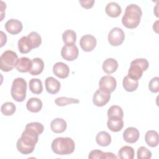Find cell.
I'll return each instance as SVG.
<instances>
[{"mask_svg":"<svg viewBox=\"0 0 159 159\" xmlns=\"http://www.w3.org/2000/svg\"><path fill=\"white\" fill-rule=\"evenodd\" d=\"M66 122L62 118H55L50 123L51 130L57 134L63 133L66 130Z\"/></svg>","mask_w":159,"mask_h":159,"instance_id":"17","label":"cell"},{"mask_svg":"<svg viewBox=\"0 0 159 159\" xmlns=\"http://www.w3.org/2000/svg\"><path fill=\"white\" fill-rule=\"evenodd\" d=\"M5 29L10 34L17 35L22 31L23 25L20 20L15 19H11L6 22Z\"/></svg>","mask_w":159,"mask_h":159,"instance_id":"12","label":"cell"},{"mask_svg":"<svg viewBox=\"0 0 159 159\" xmlns=\"http://www.w3.org/2000/svg\"><path fill=\"white\" fill-rule=\"evenodd\" d=\"M148 61L145 58H137L131 61L128 71V76L139 80L142 76L143 72L148 68Z\"/></svg>","mask_w":159,"mask_h":159,"instance_id":"5","label":"cell"},{"mask_svg":"<svg viewBox=\"0 0 159 159\" xmlns=\"http://www.w3.org/2000/svg\"><path fill=\"white\" fill-rule=\"evenodd\" d=\"M158 134L153 130H148L145 135V140L150 147H155L158 145Z\"/></svg>","mask_w":159,"mask_h":159,"instance_id":"23","label":"cell"},{"mask_svg":"<svg viewBox=\"0 0 159 159\" xmlns=\"http://www.w3.org/2000/svg\"><path fill=\"white\" fill-rule=\"evenodd\" d=\"M96 143L101 147H107L111 142V137L106 131H101L96 136Z\"/></svg>","mask_w":159,"mask_h":159,"instance_id":"24","label":"cell"},{"mask_svg":"<svg viewBox=\"0 0 159 159\" xmlns=\"http://www.w3.org/2000/svg\"><path fill=\"white\" fill-rule=\"evenodd\" d=\"M117 82L115 79L112 76L106 75L101 78L99 81V88L106 91L107 92L111 93L116 88Z\"/></svg>","mask_w":159,"mask_h":159,"instance_id":"10","label":"cell"},{"mask_svg":"<svg viewBox=\"0 0 159 159\" xmlns=\"http://www.w3.org/2000/svg\"><path fill=\"white\" fill-rule=\"evenodd\" d=\"M107 117H119L120 118H123L124 117V112L122 109L117 105H113L111 106L107 112Z\"/></svg>","mask_w":159,"mask_h":159,"instance_id":"33","label":"cell"},{"mask_svg":"<svg viewBox=\"0 0 159 159\" xmlns=\"http://www.w3.org/2000/svg\"><path fill=\"white\" fill-rule=\"evenodd\" d=\"M142 16L141 8L135 4H130L125 7L122 23L127 29H135L139 25Z\"/></svg>","mask_w":159,"mask_h":159,"instance_id":"2","label":"cell"},{"mask_svg":"<svg viewBox=\"0 0 159 159\" xmlns=\"http://www.w3.org/2000/svg\"><path fill=\"white\" fill-rule=\"evenodd\" d=\"M29 85L30 91L34 94H39L43 91L42 82L39 78H32L29 81Z\"/></svg>","mask_w":159,"mask_h":159,"instance_id":"28","label":"cell"},{"mask_svg":"<svg viewBox=\"0 0 159 159\" xmlns=\"http://www.w3.org/2000/svg\"><path fill=\"white\" fill-rule=\"evenodd\" d=\"M62 39L65 45L75 43L76 40V34L73 30H66L62 34Z\"/></svg>","mask_w":159,"mask_h":159,"instance_id":"29","label":"cell"},{"mask_svg":"<svg viewBox=\"0 0 159 159\" xmlns=\"http://www.w3.org/2000/svg\"><path fill=\"white\" fill-rule=\"evenodd\" d=\"M139 130L134 127H127L123 132V139L125 142L129 143H135L139 139Z\"/></svg>","mask_w":159,"mask_h":159,"instance_id":"13","label":"cell"},{"mask_svg":"<svg viewBox=\"0 0 159 159\" xmlns=\"http://www.w3.org/2000/svg\"><path fill=\"white\" fill-rule=\"evenodd\" d=\"M96 39L91 34H86L81 37L80 40V45L81 49L84 52H91L96 46Z\"/></svg>","mask_w":159,"mask_h":159,"instance_id":"11","label":"cell"},{"mask_svg":"<svg viewBox=\"0 0 159 159\" xmlns=\"http://www.w3.org/2000/svg\"><path fill=\"white\" fill-rule=\"evenodd\" d=\"M122 85L126 91L132 92L137 89L139 82L137 80H134L127 75L123 79Z\"/></svg>","mask_w":159,"mask_h":159,"instance_id":"25","label":"cell"},{"mask_svg":"<svg viewBox=\"0 0 159 159\" xmlns=\"http://www.w3.org/2000/svg\"><path fill=\"white\" fill-rule=\"evenodd\" d=\"M106 13L111 17H117L122 12L121 7L116 2H109L105 7Z\"/></svg>","mask_w":159,"mask_h":159,"instance_id":"18","label":"cell"},{"mask_svg":"<svg viewBox=\"0 0 159 159\" xmlns=\"http://www.w3.org/2000/svg\"><path fill=\"white\" fill-rule=\"evenodd\" d=\"M45 84L47 91L52 94H55L58 93L61 87L60 81L52 76L46 78Z\"/></svg>","mask_w":159,"mask_h":159,"instance_id":"15","label":"cell"},{"mask_svg":"<svg viewBox=\"0 0 159 159\" xmlns=\"http://www.w3.org/2000/svg\"><path fill=\"white\" fill-rule=\"evenodd\" d=\"M44 68V63L40 58H34L32 60V67L29 73L32 75H40Z\"/></svg>","mask_w":159,"mask_h":159,"instance_id":"21","label":"cell"},{"mask_svg":"<svg viewBox=\"0 0 159 159\" xmlns=\"http://www.w3.org/2000/svg\"><path fill=\"white\" fill-rule=\"evenodd\" d=\"M17 47L19 52L21 53H27L32 50L28 42L27 36H23L19 39L17 42Z\"/></svg>","mask_w":159,"mask_h":159,"instance_id":"30","label":"cell"},{"mask_svg":"<svg viewBox=\"0 0 159 159\" xmlns=\"http://www.w3.org/2000/svg\"><path fill=\"white\" fill-rule=\"evenodd\" d=\"M138 159H149L152 157V152L145 147L142 146L138 148L137 150Z\"/></svg>","mask_w":159,"mask_h":159,"instance_id":"34","label":"cell"},{"mask_svg":"<svg viewBox=\"0 0 159 159\" xmlns=\"http://www.w3.org/2000/svg\"><path fill=\"white\" fill-rule=\"evenodd\" d=\"M51 148L55 154L70 155L74 152L75 144L73 140L70 137H57L52 141Z\"/></svg>","mask_w":159,"mask_h":159,"instance_id":"3","label":"cell"},{"mask_svg":"<svg viewBox=\"0 0 159 159\" xmlns=\"http://www.w3.org/2000/svg\"><path fill=\"white\" fill-rule=\"evenodd\" d=\"M102 68L106 73L111 74L117 70L118 68V63L114 58H108L104 61Z\"/></svg>","mask_w":159,"mask_h":159,"instance_id":"20","label":"cell"},{"mask_svg":"<svg viewBox=\"0 0 159 159\" xmlns=\"http://www.w3.org/2000/svg\"><path fill=\"white\" fill-rule=\"evenodd\" d=\"M79 2L80 3L81 6L83 8H84V9H90L93 6V5L95 2V1H94V0L79 1Z\"/></svg>","mask_w":159,"mask_h":159,"instance_id":"37","label":"cell"},{"mask_svg":"<svg viewBox=\"0 0 159 159\" xmlns=\"http://www.w3.org/2000/svg\"><path fill=\"white\" fill-rule=\"evenodd\" d=\"M18 61L17 53L12 50H7L4 52L0 57V68L2 71L8 72L16 67Z\"/></svg>","mask_w":159,"mask_h":159,"instance_id":"6","label":"cell"},{"mask_svg":"<svg viewBox=\"0 0 159 159\" xmlns=\"http://www.w3.org/2000/svg\"><path fill=\"white\" fill-rule=\"evenodd\" d=\"M55 103L58 106H65L70 104H78L80 101L77 99L73 98H67V97H59L55 100Z\"/></svg>","mask_w":159,"mask_h":159,"instance_id":"32","label":"cell"},{"mask_svg":"<svg viewBox=\"0 0 159 159\" xmlns=\"http://www.w3.org/2000/svg\"><path fill=\"white\" fill-rule=\"evenodd\" d=\"M88 158L90 159H95V158L104 159V152H103L100 150H91L89 154Z\"/></svg>","mask_w":159,"mask_h":159,"instance_id":"36","label":"cell"},{"mask_svg":"<svg viewBox=\"0 0 159 159\" xmlns=\"http://www.w3.org/2000/svg\"><path fill=\"white\" fill-rule=\"evenodd\" d=\"M27 38L32 49L39 47L42 43L41 36L37 32H31L28 34Z\"/></svg>","mask_w":159,"mask_h":159,"instance_id":"26","label":"cell"},{"mask_svg":"<svg viewBox=\"0 0 159 159\" xmlns=\"http://www.w3.org/2000/svg\"><path fill=\"white\" fill-rule=\"evenodd\" d=\"M110 98L111 93L99 88L93 94V102L98 107H102L109 101Z\"/></svg>","mask_w":159,"mask_h":159,"instance_id":"9","label":"cell"},{"mask_svg":"<svg viewBox=\"0 0 159 159\" xmlns=\"http://www.w3.org/2000/svg\"><path fill=\"white\" fill-rule=\"evenodd\" d=\"M79 55V50L75 43L65 45L61 50L62 58L67 61H73L76 60Z\"/></svg>","mask_w":159,"mask_h":159,"instance_id":"8","label":"cell"},{"mask_svg":"<svg viewBox=\"0 0 159 159\" xmlns=\"http://www.w3.org/2000/svg\"><path fill=\"white\" fill-rule=\"evenodd\" d=\"M27 82L22 78H17L12 81L11 94L17 102H22L26 98Z\"/></svg>","mask_w":159,"mask_h":159,"instance_id":"4","label":"cell"},{"mask_svg":"<svg viewBox=\"0 0 159 159\" xmlns=\"http://www.w3.org/2000/svg\"><path fill=\"white\" fill-rule=\"evenodd\" d=\"M16 106L12 102H6L1 107V111L2 114L6 116H12L16 112Z\"/></svg>","mask_w":159,"mask_h":159,"instance_id":"31","label":"cell"},{"mask_svg":"<svg viewBox=\"0 0 159 159\" xmlns=\"http://www.w3.org/2000/svg\"><path fill=\"white\" fill-rule=\"evenodd\" d=\"M43 130L44 127L40 122H34L27 124L20 137L17 141V150L24 155L32 153L39 140V135L42 134Z\"/></svg>","mask_w":159,"mask_h":159,"instance_id":"1","label":"cell"},{"mask_svg":"<svg viewBox=\"0 0 159 159\" xmlns=\"http://www.w3.org/2000/svg\"><path fill=\"white\" fill-rule=\"evenodd\" d=\"M117 156H116L112 152H104V159L106 158H117Z\"/></svg>","mask_w":159,"mask_h":159,"instance_id":"38","label":"cell"},{"mask_svg":"<svg viewBox=\"0 0 159 159\" xmlns=\"http://www.w3.org/2000/svg\"><path fill=\"white\" fill-rule=\"evenodd\" d=\"M107 125L111 131L117 132L122 130L124 126V122L122 119L119 117H108Z\"/></svg>","mask_w":159,"mask_h":159,"instance_id":"16","label":"cell"},{"mask_svg":"<svg viewBox=\"0 0 159 159\" xmlns=\"http://www.w3.org/2000/svg\"><path fill=\"white\" fill-rule=\"evenodd\" d=\"M118 155L120 159H133L135 155V151L132 147L125 145L119 150Z\"/></svg>","mask_w":159,"mask_h":159,"instance_id":"27","label":"cell"},{"mask_svg":"<svg viewBox=\"0 0 159 159\" xmlns=\"http://www.w3.org/2000/svg\"><path fill=\"white\" fill-rule=\"evenodd\" d=\"M53 72L57 77L64 79L68 76L70 73V69L66 63L58 61L55 63L53 65Z\"/></svg>","mask_w":159,"mask_h":159,"instance_id":"14","label":"cell"},{"mask_svg":"<svg viewBox=\"0 0 159 159\" xmlns=\"http://www.w3.org/2000/svg\"><path fill=\"white\" fill-rule=\"evenodd\" d=\"M32 67V60L27 57H21L18 59L16 68L20 73L29 72Z\"/></svg>","mask_w":159,"mask_h":159,"instance_id":"19","label":"cell"},{"mask_svg":"<svg viewBox=\"0 0 159 159\" xmlns=\"http://www.w3.org/2000/svg\"><path fill=\"white\" fill-rule=\"evenodd\" d=\"M42 101L37 98H31L26 103L27 109L31 112H39L42 109Z\"/></svg>","mask_w":159,"mask_h":159,"instance_id":"22","label":"cell"},{"mask_svg":"<svg viewBox=\"0 0 159 159\" xmlns=\"http://www.w3.org/2000/svg\"><path fill=\"white\" fill-rule=\"evenodd\" d=\"M158 85H159V78L158 76H155L148 83V89L152 93H157L159 91Z\"/></svg>","mask_w":159,"mask_h":159,"instance_id":"35","label":"cell"},{"mask_svg":"<svg viewBox=\"0 0 159 159\" xmlns=\"http://www.w3.org/2000/svg\"><path fill=\"white\" fill-rule=\"evenodd\" d=\"M125 39V34L122 29L116 27L111 30L108 34V42L112 46L120 45Z\"/></svg>","mask_w":159,"mask_h":159,"instance_id":"7","label":"cell"}]
</instances>
